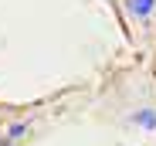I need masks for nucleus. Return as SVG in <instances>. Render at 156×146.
Returning <instances> with one entry per match:
<instances>
[{
  "instance_id": "nucleus-2",
  "label": "nucleus",
  "mask_w": 156,
  "mask_h": 146,
  "mask_svg": "<svg viewBox=\"0 0 156 146\" xmlns=\"http://www.w3.org/2000/svg\"><path fill=\"white\" fill-rule=\"evenodd\" d=\"M136 123H139L143 129H156V112H153V109H143V112L136 116Z\"/></svg>"
},
{
  "instance_id": "nucleus-3",
  "label": "nucleus",
  "mask_w": 156,
  "mask_h": 146,
  "mask_svg": "<svg viewBox=\"0 0 156 146\" xmlns=\"http://www.w3.org/2000/svg\"><path fill=\"white\" fill-rule=\"evenodd\" d=\"M10 136H14V139L24 136V123H14V126H10Z\"/></svg>"
},
{
  "instance_id": "nucleus-1",
  "label": "nucleus",
  "mask_w": 156,
  "mask_h": 146,
  "mask_svg": "<svg viewBox=\"0 0 156 146\" xmlns=\"http://www.w3.org/2000/svg\"><path fill=\"white\" fill-rule=\"evenodd\" d=\"M153 10H156V0H129V14L136 20H149Z\"/></svg>"
}]
</instances>
